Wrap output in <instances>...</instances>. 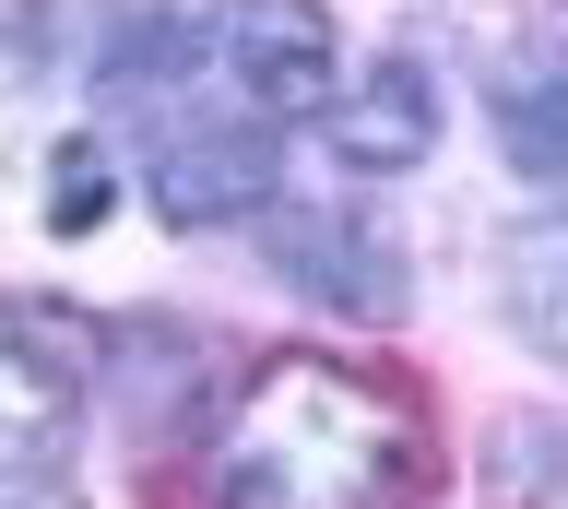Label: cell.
<instances>
[{
    "label": "cell",
    "instance_id": "8992f818",
    "mask_svg": "<svg viewBox=\"0 0 568 509\" xmlns=\"http://www.w3.org/2000/svg\"><path fill=\"white\" fill-rule=\"evenodd\" d=\"M486 119H497V143H509V166L545 190H568V60L557 48H509L486 83Z\"/></svg>",
    "mask_w": 568,
    "mask_h": 509
},
{
    "label": "cell",
    "instance_id": "8fae6325",
    "mask_svg": "<svg viewBox=\"0 0 568 509\" xmlns=\"http://www.w3.org/2000/svg\"><path fill=\"white\" fill-rule=\"evenodd\" d=\"M48 72V0H0V83Z\"/></svg>",
    "mask_w": 568,
    "mask_h": 509
},
{
    "label": "cell",
    "instance_id": "ba28073f",
    "mask_svg": "<svg viewBox=\"0 0 568 509\" xmlns=\"http://www.w3.org/2000/svg\"><path fill=\"white\" fill-rule=\"evenodd\" d=\"M0 450H12V462H60L71 450V367L24 356L12 320H0Z\"/></svg>",
    "mask_w": 568,
    "mask_h": 509
},
{
    "label": "cell",
    "instance_id": "6da1fadb",
    "mask_svg": "<svg viewBox=\"0 0 568 509\" xmlns=\"http://www.w3.org/2000/svg\"><path fill=\"white\" fill-rule=\"evenodd\" d=\"M213 509H390L415 486V415L344 356L248 367L202 462Z\"/></svg>",
    "mask_w": 568,
    "mask_h": 509
},
{
    "label": "cell",
    "instance_id": "9c48e42d",
    "mask_svg": "<svg viewBox=\"0 0 568 509\" xmlns=\"http://www.w3.org/2000/svg\"><path fill=\"white\" fill-rule=\"evenodd\" d=\"M202 24H190V12H119V24H106L95 37V83L106 95H154V83H178V72H202Z\"/></svg>",
    "mask_w": 568,
    "mask_h": 509
},
{
    "label": "cell",
    "instance_id": "277c9868",
    "mask_svg": "<svg viewBox=\"0 0 568 509\" xmlns=\"http://www.w3.org/2000/svg\"><path fill=\"white\" fill-rule=\"evenodd\" d=\"M273 273L296 296H320V308H344V320H403V296H415V273H403V250L379 225L320 214V202L273 214Z\"/></svg>",
    "mask_w": 568,
    "mask_h": 509
},
{
    "label": "cell",
    "instance_id": "52a82bcc",
    "mask_svg": "<svg viewBox=\"0 0 568 509\" xmlns=\"http://www.w3.org/2000/svg\"><path fill=\"white\" fill-rule=\"evenodd\" d=\"M497 308H509V332H521L532 356H568V214L509 225V250H497Z\"/></svg>",
    "mask_w": 568,
    "mask_h": 509
},
{
    "label": "cell",
    "instance_id": "5b68a950",
    "mask_svg": "<svg viewBox=\"0 0 568 509\" xmlns=\"http://www.w3.org/2000/svg\"><path fill=\"white\" fill-rule=\"evenodd\" d=\"M320 154L355 166V179H403L438 154V72L426 60H379L367 83H344L332 108H320Z\"/></svg>",
    "mask_w": 568,
    "mask_h": 509
},
{
    "label": "cell",
    "instance_id": "30bf717a",
    "mask_svg": "<svg viewBox=\"0 0 568 509\" xmlns=\"http://www.w3.org/2000/svg\"><path fill=\"white\" fill-rule=\"evenodd\" d=\"M106 202H119V179H106V143H60V154H48V225H60V237L106 225Z\"/></svg>",
    "mask_w": 568,
    "mask_h": 509
},
{
    "label": "cell",
    "instance_id": "7a4b0ae2",
    "mask_svg": "<svg viewBox=\"0 0 568 509\" xmlns=\"http://www.w3.org/2000/svg\"><path fill=\"white\" fill-rule=\"evenodd\" d=\"M332 0H225L213 12V72L248 95V119H320L332 108Z\"/></svg>",
    "mask_w": 568,
    "mask_h": 509
},
{
    "label": "cell",
    "instance_id": "3957f363",
    "mask_svg": "<svg viewBox=\"0 0 568 509\" xmlns=\"http://www.w3.org/2000/svg\"><path fill=\"white\" fill-rule=\"evenodd\" d=\"M284 190V143L273 119H166V143H154V214L190 237V225H237L261 214Z\"/></svg>",
    "mask_w": 568,
    "mask_h": 509
}]
</instances>
